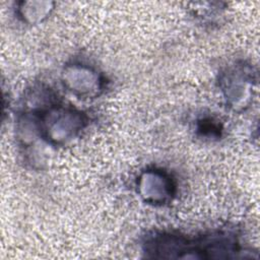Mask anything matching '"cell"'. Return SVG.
<instances>
[{"label":"cell","mask_w":260,"mask_h":260,"mask_svg":"<svg viewBox=\"0 0 260 260\" xmlns=\"http://www.w3.org/2000/svg\"><path fill=\"white\" fill-rule=\"evenodd\" d=\"M143 253L148 258H235L242 253L234 235L212 232L189 237L174 233H153L143 242Z\"/></svg>","instance_id":"6da1fadb"},{"label":"cell","mask_w":260,"mask_h":260,"mask_svg":"<svg viewBox=\"0 0 260 260\" xmlns=\"http://www.w3.org/2000/svg\"><path fill=\"white\" fill-rule=\"evenodd\" d=\"M38 112L40 135L55 144L71 140L85 126L83 113L69 107L53 105Z\"/></svg>","instance_id":"7a4b0ae2"},{"label":"cell","mask_w":260,"mask_h":260,"mask_svg":"<svg viewBox=\"0 0 260 260\" xmlns=\"http://www.w3.org/2000/svg\"><path fill=\"white\" fill-rule=\"evenodd\" d=\"M72 92L80 95H93L102 88V81L95 71L83 66H71L64 73V81Z\"/></svg>","instance_id":"277c9868"},{"label":"cell","mask_w":260,"mask_h":260,"mask_svg":"<svg viewBox=\"0 0 260 260\" xmlns=\"http://www.w3.org/2000/svg\"><path fill=\"white\" fill-rule=\"evenodd\" d=\"M137 187L144 201L164 204L175 193V183L169 174L161 170H147L139 177Z\"/></svg>","instance_id":"3957f363"}]
</instances>
